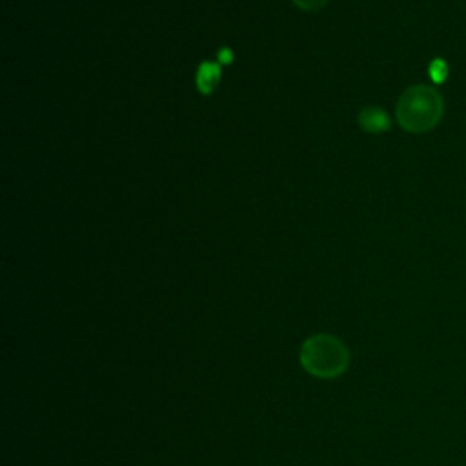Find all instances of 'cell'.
I'll return each mask as SVG.
<instances>
[{
	"mask_svg": "<svg viewBox=\"0 0 466 466\" xmlns=\"http://www.w3.org/2000/svg\"><path fill=\"white\" fill-rule=\"evenodd\" d=\"M359 126L368 133H382L390 130V117L381 108H363L359 113Z\"/></svg>",
	"mask_w": 466,
	"mask_h": 466,
	"instance_id": "cell-4",
	"label": "cell"
},
{
	"mask_svg": "<svg viewBox=\"0 0 466 466\" xmlns=\"http://www.w3.org/2000/svg\"><path fill=\"white\" fill-rule=\"evenodd\" d=\"M292 2L299 9H305V11H317V9H322L328 4V0H292Z\"/></svg>",
	"mask_w": 466,
	"mask_h": 466,
	"instance_id": "cell-5",
	"label": "cell"
},
{
	"mask_svg": "<svg viewBox=\"0 0 466 466\" xmlns=\"http://www.w3.org/2000/svg\"><path fill=\"white\" fill-rule=\"evenodd\" d=\"M430 76L436 82H443L446 79V64L445 60H433L430 66Z\"/></svg>",
	"mask_w": 466,
	"mask_h": 466,
	"instance_id": "cell-6",
	"label": "cell"
},
{
	"mask_svg": "<svg viewBox=\"0 0 466 466\" xmlns=\"http://www.w3.org/2000/svg\"><path fill=\"white\" fill-rule=\"evenodd\" d=\"M397 123L410 133L428 132L443 115V101L428 86L407 89L397 102Z\"/></svg>",
	"mask_w": 466,
	"mask_h": 466,
	"instance_id": "cell-1",
	"label": "cell"
},
{
	"mask_svg": "<svg viewBox=\"0 0 466 466\" xmlns=\"http://www.w3.org/2000/svg\"><path fill=\"white\" fill-rule=\"evenodd\" d=\"M302 366L321 379L337 377L348 365V352L331 335H314L302 346Z\"/></svg>",
	"mask_w": 466,
	"mask_h": 466,
	"instance_id": "cell-2",
	"label": "cell"
},
{
	"mask_svg": "<svg viewBox=\"0 0 466 466\" xmlns=\"http://www.w3.org/2000/svg\"><path fill=\"white\" fill-rule=\"evenodd\" d=\"M222 76L221 64L212 62V60H206L199 66L195 75V84L203 95H212L215 91V88L219 86Z\"/></svg>",
	"mask_w": 466,
	"mask_h": 466,
	"instance_id": "cell-3",
	"label": "cell"
},
{
	"mask_svg": "<svg viewBox=\"0 0 466 466\" xmlns=\"http://www.w3.org/2000/svg\"><path fill=\"white\" fill-rule=\"evenodd\" d=\"M217 60H219L221 66H228V64L233 62V51L228 46L221 47V50L217 51Z\"/></svg>",
	"mask_w": 466,
	"mask_h": 466,
	"instance_id": "cell-7",
	"label": "cell"
}]
</instances>
